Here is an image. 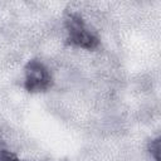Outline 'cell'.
<instances>
[{
  "mask_svg": "<svg viewBox=\"0 0 161 161\" xmlns=\"http://www.w3.org/2000/svg\"><path fill=\"white\" fill-rule=\"evenodd\" d=\"M67 29H68V40L80 48L92 49L97 47L98 39L91 33V30L86 26L82 19L77 15H70L67 20Z\"/></svg>",
  "mask_w": 161,
  "mask_h": 161,
  "instance_id": "1",
  "label": "cell"
},
{
  "mask_svg": "<svg viewBox=\"0 0 161 161\" xmlns=\"http://www.w3.org/2000/svg\"><path fill=\"white\" fill-rule=\"evenodd\" d=\"M52 77L48 69L38 60H30L25 67V88L29 92L45 91L50 86Z\"/></svg>",
  "mask_w": 161,
  "mask_h": 161,
  "instance_id": "2",
  "label": "cell"
},
{
  "mask_svg": "<svg viewBox=\"0 0 161 161\" xmlns=\"http://www.w3.org/2000/svg\"><path fill=\"white\" fill-rule=\"evenodd\" d=\"M0 161H20V160L15 155H13L10 151L0 148Z\"/></svg>",
  "mask_w": 161,
  "mask_h": 161,
  "instance_id": "3",
  "label": "cell"
}]
</instances>
